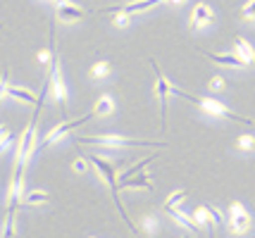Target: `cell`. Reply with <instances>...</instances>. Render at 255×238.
<instances>
[{
	"label": "cell",
	"mask_w": 255,
	"mask_h": 238,
	"mask_svg": "<svg viewBox=\"0 0 255 238\" xmlns=\"http://www.w3.org/2000/svg\"><path fill=\"white\" fill-rule=\"evenodd\" d=\"M172 95H177V98H184V100L193 102L198 110H203L205 114H210V117H222V119H232V122H239V124H246L251 126L253 122L248 119V117H241V114H236L234 110H229L224 102H220L217 98H212V95H191V93L181 91V88H172Z\"/></svg>",
	"instance_id": "obj_1"
},
{
	"label": "cell",
	"mask_w": 255,
	"mask_h": 238,
	"mask_svg": "<svg viewBox=\"0 0 255 238\" xmlns=\"http://www.w3.org/2000/svg\"><path fill=\"white\" fill-rule=\"evenodd\" d=\"M91 164H96V169H98L100 179L110 186V193H112V200H115V207H117V212L122 215L124 224H129V229L131 231H136V227L131 224V219H129V215H127V210H124L122 200H120V179H117V169H115V164H112L110 159L100 158V155H91Z\"/></svg>",
	"instance_id": "obj_2"
},
{
	"label": "cell",
	"mask_w": 255,
	"mask_h": 238,
	"mask_svg": "<svg viewBox=\"0 0 255 238\" xmlns=\"http://www.w3.org/2000/svg\"><path fill=\"white\" fill-rule=\"evenodd\" d=\"M86 146H103L110 150H120V148H167V143L160 141H138V138H127L120 134H103V136H84L79 138Z\"/></svg>",
	"instance_id": "obj_3"
},
{
	"label": "cell",
	"mask_w": 255,
	"mask_h": 238,
	"mask_svg": "<svg viewBox=\"0 0 255 238\" xmlns=\"http://www.w3.org/2000/svg\"><path fill=\"white\" fill-rule=\"evenodd\" d=\"M36 124H38V110L33 112L31 124L24 129L22 138H19V143H17V155H14V164H12V167H17V169H26L33 158V153H36V148H41L38 141H36Z\"/></svg>",
	"instance_id": "obj_4"
},
{
	"label": "cell",
	"mask_w": 255,
	"mask_h": 238,
	"mask_svg": "<svg viewBox=\"0 0 255 238\" xmlns=\"http://www.w3.org/2000/svg\"><path fill=\"white\" fill-rule=\"evenodd\" d=\"M45 86H48V95H53V100L57 102L60 110L67 107V83H65V74H62V62L55 55V62L45 77Z\"/></svg>",
	"instance_id": "obj_5"
},
{
	"label": "cell",
	"mask_w": 255,
	"mask_h": 238,
	"mask_svg": "<svg viewBox=\"0 0 255 238\" xmlns=\"http://www.w3.org/2000/svg\"><path fill=\"white\" fill-rule=\"evenodd\" d=\"M96 114L91 112V114H86V117H77V119H72V122H60L57 126H53L48 134L43 136V141H41V148H48V146H53V143H57L62 136H67L72 129H77V126H84L89 119H93Z\"/></svg>",
	"instance_id": "obj_6"
},
{
	"label": "cell",
	"mask_w": 255,
	"mask_h": 238,
	"mask_svg": "<svg viewBox=\"0 0 255 238\" xmlns=\"http://www.w3.org/2000/svg\"><path fill=\"white\" fill-rule=\"evenodd\" d=\"M153 65V69H155V93H157V100H160V114H162V129H165L167 124V98L172 95V83L165 79V74L160 72V67H157V62L153 60L150 62Z\"/></svg>",
	"instance_id": "obj_7"
},
{
	"label": "cell",
	"mask_w": 255,
	"mask_h": 238,
	"mask_svg": "<svg viewBox=\"0 0 255 238\" xmlns=\"http://www.w3.org/2000/svg\"><path fill=\"white\" fill-rule=\"evenodd\" d=\"M251 229V215L246 212V207L241 203L229 205V231L232 234H246Z\"/></svg>",
	"instance_id": "obj_8"
},
{
	"label": "cell",
	"mask_w": 255,
	"mask_h": 238,
	"mask_svg": "<svg viewBox=\"0 0 255 238\" xmlns=\"http://www.w3.org/2000/svg\"><path fill=\"white\" fill-rule=\"evenodd\" d=\"M215 22V12H212L210 5H205V2H198L193 12H191V22H189V29L191 31H198L203 26H208V24Z\"/></svg>",
	"instance_id": "obj_9"
},
{
	"label": "cell",
	"mask_w": 255,
	"mask_h": 238,
	"mask_svg": "<svg viewBox=\"0 0 255 238\" xmlns=\"http://www.w3.org/2000/svg\"><path fill=\"white\" fill-rule=\"evenodd\" d=\"M160 2H165V0H129V2H124V5H115V7H108V10H103V12H124V14H133V12L153 10V7H157Z\"/></svg>",
	"instance_id": "obj_10"
},
{
	"label": "cell",
	"mask_w": 255,
	"mask_h": 238,
	"mask_svg": "<svg viewBox=\"0 0 255 238\" xmlns=\"http://www.w3.org/2000/svg\"><path fill=\"white\" fill-rule=\"evenodd\" d=\"M57 19L60 22H81L84 17H86V10H81L79 5H74V2H65V5H57Z\"/></svg>",
	"instance_id": "obj_11"
},
{
	"label": "cell",
	"mask_w": 255,
	"mask_h": 238,
	"mask_svg": "<svg viewBox=\"0 0 255 238\" xmlns=\"http://www.w3.org/2000/svg\"><path fill=\"white\" fill-rule=\"evenodd\" d=\"M205 57H208V60H212L215 65H220V67H232V69L248 67V62H244V60L236 55V53H224V55H217V53H205Z\"/></svg>",
	"instance_id": "obj_12"
},
{
	"label": "cell",
	"mask_w": 255,
	"mask_h": 238,
	"mask_svg": "<svg viewBox=\"0 0 255 238\" xmlns=\"http://www.w3.org/2000/svg\"><path fill=\"white\" fill-rule=\"evenodd\" d=\"M167 215L172 217L174 222H177L179 227H184V229H189L191 234H198L200 231V227L193 222V217H189L186 212H181V210H167Z\"/></svg>",
	"instance_id": "obj_13"
},
{
	"label": "cell",
	"mask_w": 255,
	"mask_h": 238,
	"mask_svg": "<svg viewBox=\"0 0 255 238\" xmlns=\"http://www.w3.org/2000/svg\"><path fill=\"white\" fill-rule=\"evenodd\" d=\"M193 222H196L200 229L205 227L208 231H210V236H212V227H215V219H212L210 210H208V205H200V207H196V212H193Z\"/></svg>",
	"instance_id": "obj_14"
},
{
	"label": "cell",
	"mask_w": 255,
	"mask_h": 238,
	"mask_svg": "<svg viewBox=\"0 0 255 238\" xmlns=\"http://www.w3.org/2000/svg\"><path fill=\"white\" fill-rule=\"evenodd\" d=\"M7 98H14V100L26 102V105H38V98L31 91H26L22 86H12V83H10V88H7Z\"/></svg>",
	"instance_id": "obj_15"
},
{
	"label": "cell",
	"mask_w": 255,
	"mask_h": 238,
	"mask_svg": "<svg viewBox=\"0 0 255 238\" xmlns=\"http://www.w3.org/2000/svg\"><path fill=\"white\" fill-rule=\"evenodd\" d=\"M115 112V98L112 95H100L96 107H93V114L96 117H110Z\"/></svg>",
	"instance_id": "obj_16"
},
{
	"label": "cell",
	"mask_w": 255,
	"mask_h": 238,
	"mask_svg": "<svg viewBox=\"0 0 255 238\" xmlns=\"http://www.w3.org/2000/svg\"><path fill=\"white\" fill-rule=\"evenodd\" d=\"M50 200V195H48V191H41V188H33V191L24 193V205H29V207H38V205H45Z\"/></svg>",
	"instance_id": "obj_17"
},
{
	"label": "cell",
	"mask_w": 255,
	"mask_h": 238,
	"mask_svg": "<svg viewBox=\"0 0 255 238\" xmlns=\"http://www.w3.org/2000/svg\"><path fill=\"white\" fill-rule=\"evenodd\" d=\"M120 188H145V191H150V188H153V181H150L148 174H138V176H131V179L122 181Z\"/></svg>",
	"instance_id": "obj_18"
},
{
	"label": "cell",
	"mask_w": 255,
	"mask_h": 238,
	"mask_svg": "<svg viewBox=\"0 0 255 238\" xmlns=\"http://www.w3.org/2000/svg\"><path fill=\"white\" fill-rule=\"evenodd\" d=\"M234 46H236V55L241 57L244 62L251 65V62L255 60V50H253V46H251L246 38H236V41H234Z\"/></svg>",
	"instance_id": "obj_19"
},
{
	"label": "cell",
	"mask_w": 255,
	"mask_h": 238,
	"mask_svg": "<svg viewBox=\"0 0 255 238\" xmlns=\"http://www.w3.org/2000/svg\"><path fill=\"white\" fill-rule=\"evenodd\" d=\"M17 210H19V207H7V215H5V229H2V236H0V238H14V227H17Z\"/></svg>",
	"instance_id": "obj_20"
},
{
	"label": "cell",
	"mask_w": 255,
	"mask_h": 238,
	"mask_svg": "<svg viewBox=\"0 0 255 238\" xmlns=\"http://www.w3.org/2000/svg\"><path fill=\"white\" fill-rule=\"evenodd\" d=\"M110 62L108 60H100V62H96L93 67H91V79L93 81H100V79H108L110 77Z\"/></svg>",
	"instance_id": "obj_21"
},
{
	"label": "cell",
	"mask_w": 255,
	"mask_h": 238,
	"mask_svg": "<svg viewBox=\"0 0 255 238\" xmlns=\"http://www.w3.org/2000/svg\"><path fill=\"white\" fill-rule=\"evenodd\" d=\"M236 148L241 153H255V136L253 134H241L236 138Z\"/></svg>",
	"instance_id": "obj_22"
},
{
	"label": "cell",
	"mask_w": 255,
	"mask_h": 238,
	"mask_svg": "<svg viewBox=\"0 0 255 238\" xmlns=\"http://www.w3.org/2000/svg\"><path fill=\"white\" fill-rule=\"evenodd\" d=\"M186 200V191H174L169 198L165 200V212L167 210H179V205Z\"/></svg>",
	"instance_id": "obj_23"
},
{
	"label": "cell",
	"mask_w": 255,
	"mask_h": 238,
	"mask_svg": "<svg viewBox=\"0 0 255 238\" xmlns=\"http://www.w3.org/2000/svg\"><path fill=\"white\" fill-rule=\"evenodd\" d=\"M14 138H17V136H14V131H12V129H10V131H7V134H5L2 138H0V155H2L5 150H10L12 143H14Z\"/></svg>",
	"instance_id": "obj_24"
},
{
	"label": "cell",
	"mask_w": 255,
	"mask_h": 238,
	"mask_svg": "<svg viewBox=\"0 0 255 238\" xmlns=\"http://www.w3.org/2000/svg\"><path fill=\"white\" fill-rule=\"evenodd\" d=\"M224 88H227V81H224L222 77H212L210 79V91L212 93H222Z\"/></svg>",
	"instance_id": "obj_25"
},
{
	"label": "cell",
	"mask_w": 255,
	"mask_h": 238,
	"mask_svg": "<svg viewBox=\"0 0 255 238\" xmlns=\"http://www.w3.org/2000/svg\"><path fill=\"white\" fill-rule=\"evenodd\" d=\"M7 88H10V81H7V69L0 74V100L7 98Z\"/></svg>",
	"instance_id": "obj_26"
},
{
	"label": "cell",
	"mask_w": 255,
	"mask_h": 238,
	"mask_svg": "<svg viewBox=\"0 0 255 238\" xmlns=\"http://www.w3.org/2000/svg\"><path fill=\"white\" fill-rule=\"evenodd\" d=\"M143 229L148 231V234H155V231H157V219H155V217H145V219H143Z\"/></svg>",
	"instance_id": "obj_27"
},
{
	"label": "cell",
	"mask_w": 255,
	"mask_h": 238,
	"mask_svg": "<svg viewBox=\"0 0 255 238\" xmlns=\"http://www.w3.org/2000/svg\"><path fill=\"white\" fill-rule=\"evenodd\" d=\"M244 17L246 19H255V0H248L244 5Z\"/></svg>",
	"instance_id": "obj_28"
},
{
	"label": "cell",
	"mask_w": 255,
	"mask_h": 238,
	"mask_svg": "<svg viewBox=\"0 0 255 238\" xmlns=\"http://www.w3.org/2000/svg\"><path fill=\"white\" fill-rule=\"evenodd\" d=\"M72 167H74V171H77V174H84V171L89 169V162H86L84 158H79V159H74V164H72Z\"/></svg>",
	"instance_id": "obj_29"
},
{
	"label": "cell",
	"mask_w": 255,
	"mask_h": 238,
	"mask_svg": "<svg viewBox=\"0 0 255 238\" xmlns=\"http://www.w3.org/2000/svg\"><path fill=\"white\" fill-rule=\"evenodd\" d=\"M115 24L124 29V26H129V14H124V12H117V17H115Z\"/></svg>",
	"instance_id": "obj_30"
},
{
	"label": "cell",
	"mask_w": 255,
	"mask_h": 238,
	"mask_svg": "<svg viewBox=\"0 0 255 238\" xmlns=\"http://www.w3.org/2000/svg\"><path fill=\"white\" fill-rule=\"evenodd\" d=\"M208 210H210L212 219H215V224H224V215L217 210V207H212V205H208Z\"/></svg>",
	"instance_id": "obj_31"
},
{
	"label": "cell",
	"mask_w": 255,
	"mask_h": 238,
	"mask_svg": "<svg viewBox=\"0 0 255 238\" xmlns=\"http://www.w3.org/2000/svg\"><path fill=\"white\" fill-rule=\"evenodd\" d=\"M7 131H10V129H7V126H5V124H0V138L5 136V134H7Z\"/></svg>",
	"instance_id": "obj_32"
},
{
	"label": "cell",
	"mask_w": 255,
	"mask_h": 238,
	"mask_svg": "<svg viewBox=\"0 0 255 238\" xmlns=\"http://www.w3.org/2000/svg\"><path fill=\"white\" fill-rule=\"evenodd\" d=\"M169 2H177V5H179V2H184V0H169Z\"/></svg>",
	"instance_id": "obj_33"
},
{
	"label": "cell",
	"mask_w": 255,
	"mask_h": 238,
	"mask_svg": "<svg viewBox=\"0 0 255 238\" xmlns=\"http://www.w3.org/2000/svg\"><path fill=\"white\" fill-rule=\"evenodd\" d=\"M184 238H191V236H184Z\"/></svg>",
	"instance_id": "obj_34"
},
{
	"label": "cell",
	"mask_w": 255,
	"mask_h": 238,
	"mask_svg": "<svg viewBox=\"0 0 255 238\" xmlns=\"http://www.w3.org/2000/svg\"><path fill=\"white\" fill-rule=\"evenodd\" d=\"M0 29H2V24H0Z\"/></svg>",
	"instance_id": "obj_35"
}]
</instances>
